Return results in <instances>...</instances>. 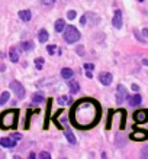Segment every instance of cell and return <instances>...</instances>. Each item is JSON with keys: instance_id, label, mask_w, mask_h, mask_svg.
<instances>
[{"instance_id": "1", "label": "cell", "mask_w": 148, "mask_h": 159, "mask_svg": "<svg viewBox=\"0 0 148 159\" xmlns=\"http://www.w3.org/2000/svg\"><path fill=\"white\" fill-rule=\"evenodd\" d=\"M16 119H17V111L16 110H7L0 116V125L3 127H10V126L16 125Z\"/></svg>"}, {"instance_id": "2", "label": "cell", "mask_w": 148, "mask_h": 159, "mask_svg": "<svg viewBox=\"0 0 148 159\" xmlns=\"http://www.w3.org/2000/svg\"><path fill=\"white\" fill-rule=\"evenodd\" d=\"M64 39H65V42H68V43H74V42H77L80 39V32L77 30L76 26L70 25L64 30Z\"/></svg>"}, {"instance_id": "3", "label": "cell", "mask_w": 148, "mask_h": 159, "mask_svg": "<svg viewBox=\"0 0 148 159\" xmlns=\"http://www.w3.org/2000/svg\"><path fill=\"white\" fill-rule=\"evenodd\" d=\"M10 88H12V91L15 93V96L17 98H23L25 97V88H23V85L19 81H12L10 83Z\"/></svg>"}, {"instance_id": "4", "label": "cell", "mask_w": 148, "mask_h": 159, "mask_svg": "<svg viewBox=\"0 0 148 159\" xmlns=\"http://www.w3.org/2000/svg\"><path fill=\"white\" fill-rule=\"evenodd\" d=\"M134 120H135L136 123H140V125L147 123L148 121V110H138V111H135V113H134Z\"/></svg>"}, {"instance_id": "5", "label": "cell", "mask_w": 148, "mask_h": 159, "mask_svg": "<svg viewBox=\"0 0 148 159\" xmlns=\"http://www.w3.org/2000/svg\"><path fill=\"white\" fill-rule=\"evenodd\" d=\"M127 98H128V90L121 84V85H118V90H116V101L123 103Z\"/></svg>"}, {"instance_id": "6", "label": "cell", "mask_w": 148, "mask_h": 159, "mask_svg": "<svg viewBox=\"0 0 148 159\" xmlns=\"http://www.w3.org/2000/svg\"><path fill=\"white\" fill-rule=\"evenodd\" d=\"M131 139L132 140H136V142H141V140H145V139H148V132L147 130H135L134 133L131 134Z\"/></svg>"}, {"instance_id": "7", "label": "cell", "mask_w": 148, "mask_h": 159, "mask_svg": "<svg viewBox=\"0 0 148 159\" xmlns=\"http://www.w3.org/2000/svg\"><path fill=\"white\" fill-rule=\"evenodd\" d=\"M112 23H113V26L116 29H121V28H122V12H121V10H116V12H115Z\"/></svg>"}, {"instance_id": "8", "label": "cell", "mask_w": 148, "mask_h": 159, "mask_svg": "<svg viewBox=\"0 0 148 159\" xmlns=\"http://www.w3.org/2000/svg\"><path fill=\"white\" fill-rule=\"evenodd\" d=\"M0 145L3 148H7V149H12V148L16 146V140L13 138H3L0 139Z\"/></svg>"}, {"instance_id": "9", "label": "cell", "mask_w": 148, "mask_h": 159, "mask_svg": "<svg viewBox=\"0 0 148 159\" xmlns=\"http://www.w3.org/2000/svg\"><path fill=\"white\" fill-rule=\"evenodd\" d=\"M112 74L110 72H100L99 74V81H100L103 85H109L110 83H112Z\"/></svg>"}, {"instance_id": "10", "label": "cell", "mask_w": 148, "mask_h": 159, "mask_svg": "<svg viewBox=\"0 0 148 159\" xmlns=\"http://www.w3.org/2000/svg\"><path fill=\"white\" fill-rule=\"evenodd\" d=\"M68 88H70L71 94H77V93H79V90H80V85H79V83H77V81L70 80V81H68Z\"/></svg>"}, {"instance_id": "11", "label": "cell", "mask_w": 148, "mask_h": 159, "mask_svg": "<svg viewBox=\"0 0 148 159\" xmlns=\"http://www.w3.org/2000/svg\"><path fill=\"white\" fill-rule=\"evenodd\" d=\"M141 101H142V98H141L140 94H135V96L129 97V106H132V107H135V106H140Z\"/></svg>"}, {"instance_id": "12", "label": "cell", "mask_w": 148, "mask_h": 159, "mask_svg": "<svg viewBox=\"0 0 148 159\" xmlns=\"http://www.w3.org/2000/svg\"><path fill=\"white\" fill-rule=\"evenodd\" d=\"M9 58H10L12 62H17V61H19V51H17L16 48H12V49H10V54H9Z\"/></svg>"}, {"instance_id": "13", "label": "cell", "mask_w": 148, "mask_h": 159, "mask_svg": "<svg viewBox=\"0 0 148 159\" xmlns=\"http://www.w3.org/2000/svg\"><path fill=\"white\" fill-rule=\"evenodd\" d=\"M31 16H32V15H31L29 10H21V12H19V17H21L23 22H29Z\"/></svg>"}, {"instance_id": "14", "label": "cell", "mask_w": 148, "mask_h": 159, "mask_svg": "<svg viewBox=\"0 0 148 159\" xmlns=\"http://www.w3.org/2000/svg\"><path fill=\"white\" fill-rule=\"evenodd\" d=\"M38 39L39 42H47L48 39H50V35H48V32L45 29H41L38 34Z\"/></svg>"}, {"instance_id": "15", "label": "cell", "mask_w": 148, "mask_h": 159, "mask_svg": "<svg viewBox=\"0 0 148 159\" xmlns=\"http://www.w3.org/2000/svg\"><path fill=\"white\" fill-rule=\"evenodd\" d=\"M71 98L68 96H61V97H58V104H61V106H68V104H71Z\"/></svg>"}, {"instance_id": "16", "label": "cell", "mask_w": 148, "mask_h": 159, "mask_svg": "<svg viewBox=\"0 0 148 159\" xmlns=\"http://www.w3.org/2000/svg\"><path fill=\"white\" fill-rule=\"evenodd\" d=\"M61 77L65 80H70L73 77V70H70V68H63V70H61Z\"/></svg>"}, {"instance_id": "17", "label": "cell", "mask_w": 148, "mask_h": 159, "mask_svg": "<svg viewBox=\"0 0 148 159\" xmlns=\"http://www.w3.org/2000/svg\"><path fill=\"white\" fill-rule=\"evenodd\" d=\"M64 28H65V23H64L63 19H58L55 22V32H63Z\"/></svg>"}, {"instance_id": "18", "label": "cell", "mask_w": 148, "mask_h": 159, "mask_svg": "<svg viewBox=\"0 0 148 159\" xmlns=\"http://www.w3.org/2000/svg\"><path fill=\"white\" fill-rule=\"evenodd\" d=\"M65 139H67L71 145H74V143H76V138H74V134H73L71 130H65Z\"/></svg>"}, {"instance_id": "19", "label": "cell", "mask_w": 148, "mask_h": 159, "mask_svg": "<svg viewBox=\"0 0 148 159\" xmlns=\"http://www.w3.org/2000/svg\"><path fill=\"white\" fill-rule=\"evenodd\" d=\"M9 97H10V94H9L7 91H4V93H2V96H0V106H3L4 103H7V100H9Z\"/></svg>"}, {"instance_id": "20", "label": "cell", "mask_w": 148, "mask_h": 159, "mask_svg": "<svg viewBox=\"0 0 148 159\" xmlns=\"http://www.w3.org/2000/svg\"><path fill=\"white\" fill-rule=\"evenodd\" d=\"M32 101L34 103H44V97H42V94H39V93H36V94H34L32 96Z\"/></svg>"}, {"instance_id": "21", "label": "cell", "mask_w": 148, "mask_h": 159, "mask_svg": "<svg viewBox=\"0 0 148 159\" xmlns=\"http://www.w3.org/2000/svg\"><path fill=\"white\" fill-rule=\"evenodd\" d=\"M21 48L23 51H31L34 48V43L32 42H23V43H21Z\"/></svg>"}, {"instance_id": "22", "label": "cell", "mask_w": 148, "mask_h": 159, "mask_svg": "<svg viewBox=\"0 0 148 159\" xmlns=\"http://www.w3.org/2000/svg\"><path fill=\"white\" fill-rule=\"evenodd\" d=\"M42 65H44V59L42 58H36L35 59V67L38 70H42Z\"/></svg>"}, {"instance_id": "23", "label": "cell", "mask_w": 148, "mask_h": 159, "mask_svg": "<svg viewBox=\"0 0 148 159\" xmlns=\"http://www.w3.org/2000/svg\"><path fill=\"white\" fill-rule=\"evenodd\" d=\"M55 0H42V4L44 6H47V7H51V6H54Z\"/></svg>"}, {"instance_id": "24", "label": "cell", "mask_w": 148, "mask_h": 159, "mask_svg": "<svg viewBox=\"0 0 148 159\" xmlns=\"http://www.w3.org/2000/svg\"><path fill=\"white\" fill-rule=\"evenodd\" d=\"M141 158H142V159H148V148H144V149L141 151Z\"/></svg>"}, {"instance_id": "25", "label": "cell", "mask_w": 148, "mask_h": 159, "mask_svg": "<svg viewBox=\"0 0 148 159\" xmlns=\"http://www.w3.org/2000/svg\"><path fill=\"white\" fill-rule=\"evenodd\" d=\"M39 158L41 159H50L51 155L48 153V152H41V153H39Z\"/></svg>"}, {"instance_id": "26", "label": "cell", "mask_w": 148, "mask_h": 159, "mask_svg": "<svg viewBox=\"0 0 148 159\" xmlns=\"http://www.w3.org/2000/svg\"><path fill=\"white\" fill-rule=\"evenodd\" d=\"M67 17L70 19V20H73V19L76 17V12H74V10H70V12L67 13Z\"/></svg>"}, {"instance_id": "27", "label": "cell", "mask_w": 148, "mask_h": 159, "mask_svg": "<svg viewBox=\"0 0 148 159\" xmlns=\"http://www.w3.org/2000/svg\"><path fill=\"white\" fill-rule=\"evenodd\" d=\"M84 70L86 71H92V70H94V65L93 64H84Z\"/></svg>"}, {"instance_id": "28", "label": "cell", "mask_w": 148, "mask_h": 159, "mask_svg": "<svg viewBox=\"0 0 148 159\" xmlns=\"http://www.w3.org/2000/svg\"><path fill=\"white\" fill-rule=\"evenodd\" d=\"M87 16H86V15H83V16H81V19H80V23L81 25H86V23H87Z\"/></svg>"}, {"instance_id": "29", "label": "cell", "mask_w": 148, "mask_h": 159, "mask_svg": "<svg viewBox=\"0 0 148 159\" xmlns=\"http://www.w3.org/2000/svg\"><path fill=\"white\" fill-rule=\"evenodd\" d=\"M12 138L15 139V140H19V139H21V134H19V133H13Z\"/></svg>"}, {"instance_id": "30", "label": "cell", "mask_w": 148, "mask_h": 159, "mask_svg": "<svg viewBox=\"0 0 148 159\" xmlns=\"http://www.w3.org/2000/svg\"><path fill=\"white\" fill-rule=\"evenodd\" d=\"M54 51H55V46H48V52H50L51 55L54 54Z\"/></svg>"}, {"instance_id": "31", "label": "cell", "mask_w": 148, "mask_h": 159, "mask_svg": "<svg viewBox=\"0 0 148 159\" xmlns=\"http://www.w3.org/2000/svg\"><path fill=\"white\" fill-rule=\"evenodd\" d=\"M132 90H134V91H138V90H140V87H138L136 84H132Z\"/></svg>"}, {"instance_id": "32", "label": "cell", "mask_w": 148, "mask_h": 159, "mask_svg": "<svg viewBox=\"0 0 148 159\" xmlns=\"http://www.w3.org/2000/svg\"><path fill=\"white\" fill-rule=\"evenodd\" d=\"M142 64H144V65H147V67H148V58H144V59H142Z\"/></svg>"}, {"instance_id": "33", "label": "cell", "mask_w": 148, "mask_h": 159, "mask_svg": "<svg viewBox=\"0 0 148 159\" xmlns=\"http://www.w3.org/2000/svg\"><path fill=\"white\" fill-rule=\"evenodd\" d=\"M142 35H144V36H148V29H144V30H142Z\"/></svg>"}, {"instance_id": "34", "label": "cell", "mask_w": 148, "mask_h": 159, "mask_svg": "<svg viewBox=\"0 0 148 159\" xmlns=\"http://www.w3.org/2000/svg\"><path fill=\"white\" fill-rule=\"evenodd\" d=\"M86 75H87V78H92V72L87 71V72H86Z\"/></svg>"}, {"instance_id": "35", "label": "cell", "mask_w": 148, "mask_h": 159, "mask_svg": "<svg viewBox=\"0 0 148 159\" xmlns=\"http://www.w3.org/2000/svg\"><path fill=\"white\" fill-rule=\"evenodd\" d=\"M77 52H79V54H83V48H77Z\"/></svg>"}]
</instances>
